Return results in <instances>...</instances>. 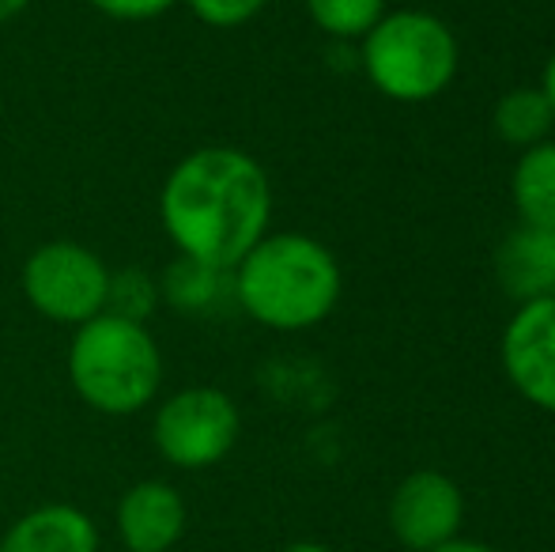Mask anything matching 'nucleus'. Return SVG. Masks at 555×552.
Masks as SVG:
<instances>
[{"label": "nucleus", "instance_id": "1", "mask_svg": "<svg viewBox=\"0 0 555 552\" xmlns=\"http://www.w3.org/2000/svg\"><path fill=\"white\" fill-rule=\"evenodd\" d=\"M159 216L178 258L231 273L269 235V175L242 147H197L163 182Z\"/></svg>", "mask_w": 555, "mask_h": 552}, {"label": "nucleus", "instance_id": "2", "mask_svg": "<svg viewBox=\"0 0 555 552\" xmlns=\"http://www.w3.org/2000/svg\"><path fill=\"white\" fill-rule=\"evenodd\" d=\"M238 307L269 330H310L325 322L340 303V266L333 251L302 231L264 235L231 269Z\"/></svg>", "mask_w": 555, "mask_h": 552}, {"label": "nucleus", "instance_id": "3", "mask_svg": "<svg viewBox=\"0 0 555 552\" xmlns=\"http://www.w3.org/2000/svg\"><path fill=\"white\" fill-rule=\"evenodd\" d=\"M68 378L83 406L106 416H132L152 406L163 383V356L144 322L95 314L76 325L68 345Z\"/></svg>", "mask_w": 555, "mask_h": 552}, {"label": "nucleus", "instance_id": "4", "mask_svg": "<svg viewBox=\"0 0 555 552\" xmlns=\"http://www.w3.org/2000/svg\"><path fill=\"white\" fill-rule=\"evenodd\" d=\"M363 73L378 95L393 103H431L453 84L461 46L435 12H386L363 38Z\"/></svg>", "mask_w": 555, "mask_h": 552}, {"label": "nucleus", "instance_id": "5", "mask_svg": "<svg viewBox=\"0 0 555 552\" xmlns=\"http://www.w3.org/2000/svg\"><path fill=\"white\" fill-rule=\"evenodd\" d=\"M20 284L27 303L42 318L61 325H83L106 310L111 269L83 243L53 239L23 261Z\"/></svg>", "mask_w": 555, "mask_h": 552}, {"label": "nucleus", "instance_id": "6", "mask_svg": "<svg viewBox=\"0 0 555 552\" xmlns=\"http://www.w3.org/2000/svg\"><path fill=\"white\" fill-rule=\"evenodd\" d=\"M242 432L238 406L216 386H190L155 413L152 442L175 470H208L234 450Z\"/></svg>", "mask_w": 555, "mask_h": 552}, {"label": "nucleus", "instance_id": "7", "mask_svg": "<svg viewBox=\"0 0 555 552\" xmlns=\"http://www.w3.org/2000/svg\"><path fill=\"white\" fill-rule=\"evenodd\" d=\"M465 523V496L439 470H416L389 496V530L409 552H431L453 541Z\"/></svg>", "mask_w": 555, "mask_h": 552}, {"label": "nucleus", "instance_id": "8", "mask_svg": "<svg viewBox=\"0 0 555 552\" xmlns=\"http://www.w3.org/2000/svg\"><path fill=\"white\" fill-rule=\"evenodd\" d=\"M499 356L514 390L541 413L555 416V295L521 303L514 310Z\"/></svg>", "mask_w": 555, "mask_h": 552}, {"label": "nucleus", "instance_id": "9", "mask_svg": "<svg viewBox=\"0 0 555 552\" xmlns=\"http://www.w3.org/2000/svg\"><path fill=\"white\" fill-rule=\"evenodd\" d=\"M185 500L167 480H137L117 500V538L129 552H170L185 534Z\"/></svg>", "mask_w": 555, "mask_h": 552}, {"label": "nucleus", "instance_id": "10", "mask_svg": "<svg viewBox=\"0 0 555 552\" xmlns=\"http://www.w3.org/2000/svg\"><path fill=\"white\" fill-rule=\"evenodd\" d=\"M495 280L511 299L533 303L555 295V231L518 228L499 243L495 251Z\"/></svg>", "mask_w": 555, "mask_h": 552}, {"label": "nucleus", "instance_id": "11", "mask_svg": "<svg viewBox=\"0 0 555 552\" xmlns=\"http://www.w3.org/2000/svg\"><path fill=\"white\" fill-rule=\"evenodd\" d=\"M0 552H99V530L73 503H42L15 518Z\"/></svg>", "mask_w": 555, "mask_h": 552}, {"label": "nucleus", "instance_id": "12", "mask_svg": "<svg viewBox=\"0 0 555 552\" xmlns=\"http://www.w3.org/2000/svg\"><path fill=\"white\" fill-rule=\"evenodd\" d=\"M511 197L518 208V223L555 231V140H541L518 155Z\"/></svg>", "mask_w": 555, "mask_h": 552}, {"label": "nucleus", "instance_id": "13", "mask_svg": "<svg viewBox=\"0 0 555 552\" xmlns=\"http://www.w3.org/2000/svg\"><path fill=\"white\" fill-rule=\"evenodd\" d=\"M491 126H495L499 140H506L511 147H521V152H526V147L548 140L552 126H555V111H552L548 99H544L541 88H514L495 103Z\"/></svg>", "mask_w": 555, "mask_h": 552}, {"label": "nucleus", "instance_id": "14", "mask_svg": "<svg viewBox=\"0 0 555 552\" xmlns=\"http://www.w3.org/2000/svg\"><path fill=\"white\" fill-rule=\"evenodd\" d=\"M307 12L318 30L351 42L371 35L374 23L386 15V0H307Z\"/></svg>", "mask_w": 555, "mask_h": 552}, {"label": "nucleus", "instance_id": "15", "mask_svg": "<svg viewBox=\"0 0 555 552\" xmlns=\"http://www.w3.org/2000/svg\"><path fill=\"white\" fill-rule=\"evenodd\" d=\"M223 277H231V273L208 269V266H201V261H190V258H178L175 266L167 269V277H163L159 295L175 303L178 310H201V307H208V303L216 299Z\"/></svg>", "mask_w": 555, "mask_h": 552}, {"label": "nucleus", "instance_id": "16", "mask_svg": "<svg viewBox=\"0 0 555 552\" xmlns=\"http://www.w3.org/2000/svg\"><path fill=\"white\" fill-rule=\"evenodd\" d=\"M159 303V284L144 273V269H121L111 273V287H106V310L103 314L129 318V322H144Z\"/></svg>", "mask_w": 555, "mask_h": 552}, {"label": "nucleus", "instance_id": "17", "mask_svg": "<svg viewBox=\"0 0 555 552\" xmlns=\"http://www.w3.org/2000/svg\"><path fill=\"white\" fill-rule=\"evenodd\" d=\"M185 4L193 8V15H197L201 23L231 30V27L249 23L254 15H261V8L269 4V0H185Z\"/></svg>", "mask_w": 555, "mask_h": 552}, {"label": "nucleus", "instance_id": "18", "mask_svg": "<svg viewBox=\"0 0 555 552\" xmlns=\"http://www.w3.org/2000/svg\"><path fill=\"white\" fill-rule=\"evenodd\" d=\"M103 15L111 20H121V23H144V20H159L167 15L178 0H91Z\"/></svg>", "mask_w": 555, "mask_h": 552}, {"label": "nucleus", "instance_id": "19", "mask_svg": "<svg viewBox=\"0 0 555 552\" xmlns=\"http://www.w3.org/2000/svg\"><path fill=\"white\" fill-rule=\"evenodd\" d=\"M431 552H499V549L483 545V541H465V538H453V541H446V545L431 549Z\"/></svg>", "mask_w": 555, "mask_h": 552}, {"label": "nucleus", "instance_id": "20", "mask_svg": "<svg viewBox=\"0 0 555 552\" xmlns=\"http://www.w3.org/2000/svg\"><path fill=\"white\" fill-rule=\"evenodd\" d=\"M541 91H544V99H548V103H552V111H555V53H552L548 61H544Z\"/></svg>", "mask_w": 555, "mask_h": 552}, {"label": "nucleus", "instance_id": "21", "mask_svg": "<svg viewBox=\"0 0 555 552\" xmlns=\"http://www.w3.org/2000/svg\"><path fill=\"white\" fill-rule=\"evenodd\" d=\"M27 4H30V0H0V27H4V23H12Z\"/></svg>", "mask_w": 555, "mask_h": 552}, {"label": "nucleus", "instance_id": "22", "mask_svg": "<svg viewBox=\"0 0 555 552\" xmlns=\"http://www.w3.org/2000/svg\"><path fill=\"white\" fill-rule=\"evenodd\" d=\"M280 552H333L330 545H322V541H295V545L280 549Z\"/></svg>", "mask_w": 555, "mask_h": 552}]
</instances>
